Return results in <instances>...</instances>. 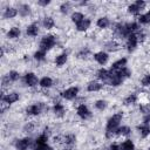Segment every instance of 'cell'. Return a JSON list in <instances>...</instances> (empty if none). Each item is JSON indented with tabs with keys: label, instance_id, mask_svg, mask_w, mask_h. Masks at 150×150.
Instances as JSON below:
<instances>
[{
	"label": "cell",
	"instance_id": "17",
	"mask_svg": "<svg viewBox=\"0 0 150 150\" xmlns=\"http://www.w3.org/2000/svg\"><path fill=\"white\" fill-rule=\"evenodd\" d=\"M110 26H111V20H110L109 16L102 15V16H98V18L96 19V27H97L98 29L104 30V29L109 28Z\"/></svg>",
	"mask_w": 150,
	"mask_h": 150
},
{
	"label": "cell",
	"instance_id": "15",
	"mask_svg": "<svg viewBox=\"0 0 150 150\" xmlns=\"http://www.w3.org/2000/svg\"><path fill=\"white\" fill-rule=\"evenodd\" d=\"M121 49V45L116 39H110L104 42V52L107 53H115Z\"/></svg>",
	"mask_w": 150,
	"mask_h": 150
},
{
	"label": "cell",
	"instance_id": "32",
	"mask_svg": "<svg viewBox=\"0 0 150 150\" xmlns=\"http://www.w3.org/2000/svg\"><path fill=\"white\" fill-rule=\"evenodd\" d=\"M86 18L84 13L83 12H80V11H74L71 14H70V21L75 25H77L79 22H81L83 19Z\"/></svg>",
	"mask_w": 150,
	"mask_h": 150
},
{
	"label": "cell",
	"instance_id": "28",
	"mask_svg": "<svg viewBox=\"0 0 150 150\" xmlns=\"http://www.w3.org/2000/svg\"><path fill=\"white\" fill-rule=\"evenodd\" d=\"M137 101H138V95L136 93H130L123 98V105L130 107V105H134L135 103H137Z\"/></svg>",
	"mask_w": 150,
	"mask_h": 150
},
{
	"label": "cell",
	"instance_id": "37",
	"mask_svg": "<svg viewBox=\"0 0 150 150\" xmlns=\"http://www.w3.org/2000/svg\"><path fill=\"white\" fill-rule=\"evenodd\" d=\"M90 54H91L90 49H89L88 47H83V48H81V49L77 52L76 57L80 59V60H87L88 56H90Z\"/></svg>",
	"mask_w": 150,
	"mask_h": 150
},
{
	"label": "cell",
	"instance_id": "25",
	"mask_svg": "<svg viewBox=\"0 0 150 150\" xmlns=\"http://www.w3.org/2000/svg\"><path fill=\"white\" fill-rule=\"evenodd\" d=\"M53 86H54V80H53V77H50L48 75L42 76L39 81V87L41 89H50Z\"/></svg>",
	"mask_w": 150,
	"mask_h": 150
},
{
	"label": "cell",
	"instance_id": "22",
	"mask_svg": "<svg viewBox=\"0 0 150 150\" xmlns=\"http://www.w3.org/2000/svg\"><path fill=\"white\" fill-rule=\"evenodd\" d=\"M76 141H77V137H76V135L73 134V132H69V134L63 135V144H64L68 149H71V148L76 144Z\"/></svg>",
	"mask_w": 150,
	"mask_h": 150
},
{
	"label": "cell",
	"instance_id": "5",
	"mask_svg": "<svg viewBox=\"0 0 150 150\" xmlns=\"http://www.w3.org/2000/svg\"><path fill=\"white\" fill-rule=\"evenodd\" d=\"M79 94H80V88L77 86H70L60 93V97L66 101H75Z\"/></svg>",
	"mask_w": 150,
	"mask_h": 150
},
{
	"label": "cell",
	"instance_id": "33",
	"mask_svg": "<svg viewBox=\"0 0 150 150\" xmlns=\"http://www.w3.org/2000/svg\"><path fill=\"white\" fill-rule=\"evenodd\" d=\"M32 57H33V60H35L36 62H45L46 59H47V53L43 52V50H40V49L38 48V49L33 53Z\"/></svg>",
	"mask_w": 150,
	"mask_h": 150
},
{
	"label": "cell",
	"instance_id": "2",
	"mask_svg": "<svg viewBox=\"0 0 150 150\" xmlns=\"http://www.w3.org/2000/svg\"><path fill=\"white\" fill-rule=\"evenodd\" d=\"M49 109H52V108H49L47 103H45V102H36V103L27 105L26 109H25V112L28 116L35 117V116H40L41 114H46Z\"/></svg>",
	"mask_w": 150,
	"mask_h": 150
},
{
	"label": "cell",
	"instance_id": "7",
	"mask_svg": "<svg viewBox=\"0 0 150 150\" xmlns=\"http://www.w3.org/2000/svg\"><path fill=\"white\" fill-rule=\"evenodd\" d=\"M39 81H40V79L38 77V75L34 71H27L22 76V82L28 88H34V87L39 86Z\"/></svg>",
	"mask_w": 150,
	"mask_h": 150
},
{
	"label": "cell",
	"instance_id": "13",
	"mask_svg": "<svg viewBox=\"0 0 150 150\" xmlns=\"http://www.w3.org/2000/svg\"><path fill=\"white\" fill-rule=\"evenodd\" d=\"M103 88H104V84L98 80H90L86 84V90L88 93H97V91H101Z\"/></svg>",
	"mask_w": 150,
	"mask_h": 150
},
{
	"label": "cell",
	"instance_id": "26",
	"mask_svg": "<svg viewBox=\"0 0 150 150\" xmlns=\"http://www.w3.org/2000/svg\"><path fill=\"white\" fill-rule=\"evenodd\" d=\"M41 25L46 30H50L55 27V19L50 15H45L41 20Z\"/></svg>",
	"mask_w": 150,
	"mask_h": 150
},
{
	"label": "cell",
	"instance_id": "6",
	"mask_svg": "<svg viewBox=\"0 0 150 150\" xmlns=\"http://www.w3.org/2000/svg\"><path fill=\"white\" fill-rule=\"evenodd\" d=\"M33 145H34V141L29 136H25V137H21L14 141L15 150H30Z\"/></svg>",
	"mask_w": 150,
	"mask_h": 150
},
{
	"label": "cell",
	"instance_id": "9",
	"mask_svg": "<svg viewBox=\"0 0 150 150\" xmlns=\"http://www.w3.org/2000/svg\"><path fill=\"white\" fill-rule=\"evenodd\" d=\"M20 100V94L18 91H7L1 95V103L12 105Z\"/></svg>",
	"mask_w": 150,
	"mask_h": 150
},
{
	"label": "cell",
	"instance_id": "14",
	"mask_svg": "<svg viewBox=\"0 0 150 150\" xmlns=\"http://www.w3.org/2000/svg\"><path fill=\"white\" fill-rule=\"evenodd\" d=\"M25 33L27 35V38H36L40 33V26L38 22H30L29 25H27L26 29H25Z\"/></svg>",
	"mask_w": 150,
	"mask_h": 150
},
{
	"label": "cell",
	"instance_id": "4",
	"mask_svg": "<svg viewBox=\"0 0 150 150\" xmlns=\"http://www.w3.org/2000/svg\"><path fill=\"white\" fill-rule=\"evenodd\" d=\"M146 5L148 4L144 0H136V1H134V2H131V4H129L127 6V12L130 15H135L137 18L142 13V11L145 9Z\"/></svg>",
	"mask_w": 150,
	"mask_h": 150
},
{
	"label": "cell",
	"instance_id": "49",
	"mask_svg": "<svg viewBox=\"0 0 150 150\" xmlns=\"http://www.w3.org/2000/svg\"><path fill=\"white\" fill-rule=\"evenodd\" d=\"M146 150H150V145H149V146H148V149H146Z\"/></svg>",
	"mask_w": 150,
	"mask_h": 150
},
{
	"label": "cell",
	"instance_id": "12",
	"mask_svg": "<svg viewBox=\"0 0 150 150\" xmlns=\"http://www.w3.org/2000/svg\"><path fill=\"white\" fill-rule=\"evenodd\" d=\"M93 59L100 66H105L109 61V54L104 50H98V52H95L93 54Z\"/></svg>",
	"mask_w": 150,
	"mask_h": 150
},
{
	"label": "cell",
	"instance_id": "3",
	"mask_svg": "<svg viewBox=\"0 0 150 150\" xmlns=\"http://www.w3.org/2000/svg\"><path fill=\"white\" fill-rule=\"evenodd\" d=\"M56 45H57V38H56V35L49 33V34L43 35L40 39V41H39V49L47 53V52L52 50Z\"/></svg>",
	"mask_w": 150,
	"mask_h": 150
},
{
	"label": "cell",
	"instance_id": "19",
	"mask_svg": "<svg viewBox=\"0 0 150 150\" xmlns=\"http://www.w3.org/2000/svg\"><path fill=\"white\" fill-rule=\"evenodd\" d=\"M21 36V28L18 26H12L6 32V38L8 40H16Z\"/></svg>",
	"mask_w": 150,
	"mask_h": 150
},
{
	"label": "cell",
	"instance_id": "46",
	"mask_svg": "<svg viewBox=\"0 0 150 150\" xmlns=\"http://www.w3.org/2000/svg\"><path fill=\"white\" fill-rule=\"evenodd\" d=\"M142 123L150 124V114H146V115H143L142 116Z\"/></svg>",
	"mask_w": 150,
	"mask_h": 150
},
{
	"label": "cell",
	"instance_id": "23",
	"mask_svg": "<svg viewBox=\"0 0 150 150\" xmlns=\"http://www.w3.org/2000/svg\"><path fill=\"white\" fill-rule=\"evenodd\" d=\"M136 130L138 132V135L141 136V138H146L150 136V124H145V123H139L136 127Z\"/></svg>",
	"mask_w": 150,
	"mask_h": 150
},
{
	"label": "cell",
	"instance_id": "1",
	"mask_svg": "<svg viewBox=\"0 0 150 150\" xmlns=\"http://www.w3.org/2000/svg\"><path fill=\"white\" fill-rule=\"evenodd\" d=\"M123 111H117L115 114H112L108 120H107V123H105V129H104V136L107 139H111L112 137L116 136V132H117V129L120 128L121 125V122L123 121Z\"/></svg>",
	"mask_w": 150,
	"mask_h": 150
},
{
	"label": "cell",
	"instance_id": "18",
	"mask_svg": "<svg viewBox=\"0 0 150 150\" xmlns=\"http://www.w3.org/2000/svg\"><path fill=\"white\" fill-rule=\"evenodd\" d=\"M66 111H67V109H66V107H64L63 103H61V102L53 103V105H52V112L56 117H60V118L63 117L66 115Z\"/></svg>",
	"mask_w": 150,
	"mask_h": 150
},
{
	"label": "cell",
	"instance_id": "45",
	"mask_svg": "<svg viewBox=\"0 0 150 150\" xmlns=\"http://www.w3.org/2000/svg\"><path fill=\"white\" fill-rule=\"evenodd\" d=\"M108 150H121V145H120V143L114 142V143H111V144L109 145Z\"/></svg>",
	"mask_w": 150,
	"mask_h": 150
},
{
	"label": "cell",
	"instance_id": "48",
	"mask_svg": "<svg viewBox=\"0 0 150 150\" xmlns=\"http://www.w3.org/2000/svg\"><path fill=\"white\" fill-rule=\"evenodd\" d=\"M61 150H70V149H68V148H63V149H61Z\"/></svg>",
	"mask_w": 150,
	"mask_h": 150
},
{
	"label": "cell",
	"instance_id": "36",
	"mask_svg": "<svg viewBox=\"0 0 150 150\" xmlns=\"http://www.w3.org/2000/svg\"><path fill=\"white\" fill-rule=\"evenodd\" d=\"M48 141H49V136L43 134V132H41L40 135H38L35 137L34 143L35 144H40V145H46V144H48Z\"/></svg>",
	"mask_w": 150,
	"mask_h": 150
},
{
	"label": "cell",
	"instance_id": "29",
	"mask_svg": "<svg viewBox=\"0 0 150 150\" xmlns=\"http://www.w3.org/2000/svg\"><path fill=\"white\" fill-rule=\"evenodd\" d=\"M136 21H137L141 26L150 25V9H148V11L144 12V13H141V14L136 18Z\"/></svg>",
	"mask_w": 150,
	"mask_h": 150
},
{
	"label": "cell",
	"instance_id": "10",
	"mask_svg": "<svg viewBox=\"0 0 150 150\" xmlns=\"http://www.w3.org/2000/svg\"><path fill=\"white\" fill-rule=\"evenodd\" d=\"M138 45H139V41H138V38H137V34L135 33V34H131L127 38L124 47H125L128 53H134L137 49Z\"/></svg>",
	"mask_w": 150,
	"mask_h": 150
},
{
	"label": "cell",
	"instance_id": "27",
	"mask_svg": "<svg viewBox=\"0 0 150 150\" xmlns=\"http://www.w3.org/2000/svg\"><path fill=\"white\" fill-rule=\"evenodd\" d=\"M67 62H68V54L66 52H62V53L57 54L54 59V64L56 67H63Z\"/></svg>",
	"mask_w": 150,
	"mask_h": 150
},
{
	"label": "cell",
	"instance_id": "34",
	"mask_svg": "<svg viewBox=\"0 0 150 150\" xmlns=\"http://www.w3.org/2000/svg\"><path fill=\"white\" fill-rule=\"evenodd\" d=\"M121 150H136V145L131 138H125L123 142L120 143Z\"/></svg>",
	"mask_w": 150,
	"mask_h": 150
},
{
	"label": "cell",
	"instance_id": "35",
	"mask_svg": "<svg viewBox=\"0 0 150 150\" xmlns=\"http://www.w3.org/2000/svg\"><path fill=\"white\" fill-rule=\"evenodd\" d=\"M94 108L98 111H104L107 108H108V102L107 100H103V98H100V100H96L94 102Z\"/></svg>",
	"mask_w": 150,
	"mask_h": 150
},
{
	"label": "cell",
	"instance_id": "43",
	"mask_svg": "<svg viewBox=\"0 0 150 150\" xmlns=\"http://www.w3.org/2000/svg\"><path fill=\"white\" fill-rule=\"evenodd\" d=\"M11 84H12V81L9 80V77L7 76V74L2 75V77H1V86H2V89L8 88Z\"/></svg>",
	"mask_w": 150,
	"mask_h": 150
},
{
	"label": "cell",
	"instance_id": "38",
	"mask_svg": "<svg viewBox=\"0 0 150 150\" xmlns=\"http://www.w3.org/2000/svg\"><path fill=\"white\" fill-rule=\"evenodd\" d=\"M118 73V75L123 79V80H127V79H129V77H131V75H132V70L127 66V67H124V68H122L121 70H118L117 71Z\"/></svg>",
	"mask_w": 150,
	"mask_h": 150
},
{
	"label": "cell",
	"instance_id": "16",
	"mask_svg": "<svg viewBox=\"0 0 150 150\" xmlns=\"http://www.w3.org/2000/svg\"><path fill=\"white\" fill-rule=\"evenodd\" d=\"M96 79L98 80V81H101L104 86H105V83H107V81L109 80V77H110V69H107V68H104V67H101L100 69H97L96 70Z\"/></svg>",
	"mask_w": 150,
	"mask_h": 150
},
{
	"label": "cell",
	"instance_id": "11",
	"mask_svg": "<svg viewBox=\"0 0 150 150\" xmlns=\"http://www.w3.org/2000/svg\"><path fill=\"white\" fill-rule=\"evenodd\" d=\"M19 15V11H18V7L15 6H6L4 7L2 9V13H1V16L4 20H12L14 18H16Z\"/></svg>",
	"mask_w": 150,
	"mask_h": 150
},
{
	"label": "cell",
	"instance_id": "41",
	"mask_svg": "<svg viewBox=\"0 0 150 150\" xmlns=\"http://www.w3.org/2000/svg\"><path fill=\"white\" fill-rule=\"evenodd\" d=\"M34 130H35V123L34 122H27L22 128V131L26 134H32Z\"/></svg>",
	"mask_w": 150,
	"mask_h": 150
},
{
	"label": "cell",
	"instance_id": "39",
	"mask_svg": "<svg viewBox=\"0 0 150 150\" xmlns=\"http://www.w3.org/2000/svg\"><path fill=\"white\" fill-rule=\"evenodd\" d=\"M7 76L9 77V80L12 81V83H14V82H18V81L21 79V75H20V73H19L18 70H15V69H12V70H9V71L7 73Z\"/></svg>",
	"mask_w": 150,
	"mask_h": 150
},
{
	"label": "cell",
	"instance_id": "40",
	"mask_svg": "<svg viewBox=\"0 0 150 150\" xmlns=\"http://www.w3.org/2000/svg\"><path fill=\"white\" fill-rule=\"evenodd\" d=\"M138 110L139 112L143 115H146V114H150V102H146V103H141L138 105Z\"/></svg>",
	"mask_w": 150,
	"mask_h": 150
},
{
	"label": "cell",
	"instance_id": "31",
	"mask_svg": "<svg viewBox=\"0 0 150 150\" xmlns=\"http://www.w3.org/2000/svg\"><path fill=\"white\" fill-rule=\"evenodd\" d=\"M132 129L130 125L128 124H121L120 128L117 129V132H116V136H122V137H128L130 134H131Z\"/></svg>",
	"mask_w": 150,
	"mask_h": 150
},
{
	"label": "cell",
	"instance_id": "8",
	"mask_svg": "<svg viewBox=\"0 0 150 150\" xmlns=\"http://www.w3.org/2000/svg\"><path fill=\"white\" fill-rule=\"evenodd\" d=\"M76 115L83 120V121H87V120H90L91 116H93V112L90 110V108L86 104V103H79L76 105Z\"/></svg>",
	"mask_w": 150,
	"mask_h": 150
},
{
	"label": "cell",
	"instance_id": "42",
	"mask_svg": "<svg viewBox=\"0 0 150 150\" xmlns=\"http://www.w3.org/2000/svg\"><path fill=\"white\" fill-rule=\"evenodd\" d=\"M139 83H141V86L144 87V88L150 87V74H144V75L142 76Z\"/></svg>",
	"mask_w": 150,
	"mask_h": 150
},
{
	"label": "cell",
	"instance_id": "30",
	"mask_svg": "<svg viewBox=\"0 0 150 150\" xmlns=\"http://www.w3.org/2000/svg\"><path fill=\"white\" fill-rule=\"evenodd\" d=\"M73 9V4L69 2V1H64V2H61L60 6H59V12L62 14V15H67V14H71Z\"/></svg>",
	"mask_w": 150,
	"mask_h": 150
},
{
	"label": "cell",
	"instance_id": "21",
	"mask_svg": "<svg viewBox=\"0 0 150 150\" xmlns=\"http://www.w3.org/2000/svg\"><path fill=\"white\" fill-rule=\"evenodd\" d=\"M90 26H91V19L86 16L81 22H79L77 25H75V29L77 32H80V33H84V32L89 30Z\"/></svg>",
	"mask_w": 150,
	"mask_h": 150
},
{
	"label": "cell",
	"instance_id": "20",
	"mask_svg": "<svg viewBox=\"0 0 150 150\" xmlns=\"http://www.w3.org/2000/svg\"><path fill=\"white\" fill-rule=\"evenodd\" d=\"M18 11H19V16L22 18V19L28 18L32 14V7H30L29 4H25V2L23 4H20L18 6Z\"/></svg>",
	"mask_w": 150,
	"mask_h": 150
},
{
	"label": "cell",
	"instance_id": "47",
	"mask_svg": "<svg viewBox=\"0 0 150 150\" xmlns=\"http://www.w3.org/2000/svg\"><path fill=\"white\" fill-rule=\"evenodd\" d=\"M47 150H55V149H54L52 145H48V146H47Z\"/></svg>",
	"mask_w": 150,
	"mask_h": 150
},
{
	"label": "cell",
	"instance_id": "44",
	"mask_svg": "<svg viewBox=\"0 0 150 150\" xmlns=\"http://www.w3.org/2000/svg\"><path fill=\"white\" fill-rule=\"evenodd\" d=\"M50 4H52V1H50V0H39V1L36 2V5H38L39 7H42V8H45V7L49 6Z\"/></svg>",
	"mask_w": 150,
	"mask_h": 150
},
{
	"label": "cell",
	"instance_id": "24",
	"mask_svg": "<svg viewBox=\"0 0 150 150\" xmlns=\"http://www.w3.org/2000/svg\"><path fill=\"white\" fill-rule=\"evenodd\" d=\"M127 64H128V59L123 56V57H120V59H117L116 61H114V62L111 63V66H110V69H111V70H115V71H118V70H121L122 68L127 67Z\"/></svg>",
	"mask_w": 150,
	"mask_h": 150
}]
</instances>
